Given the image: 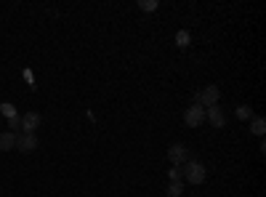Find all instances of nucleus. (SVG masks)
Segmentation results:
<instances>
[{"label": "nucleus", "instance_id": "nucleus-4", "mask_svg": "<svg viewBox=\"0 0 266 197\" xmlns=\"http://www.w3.org/2000/svg\"><path fill=\"white\" fill-rule=\"evenodd\" d=\"M168 160H170V165H184L186 160H189V149H186V144H173L168 149Z\"/></svg>", "mask_w": 266, "mask_h": 197}, {"label": "nucleus", "instance_id": "nucleus-10", "mask_svg": "<svg viewBox=\"0 0 266 197\" xmlns=\"http://www.w3.org/2000/svg\"><path fill=\"white\" fill-rule=\"evenodd\" d=\"M168 197H181L184 194V181H170V186L165 189Z\"/></svg>", "mask_w": 266, "mask_h": 197}, {"label": "nucleus", "instance_id": "nucleus-12", "mask_svg": "<svg viewBox=\"0 0 266 197\" xmlns=\"http://www.w3.org/2000/svg\"><path fill=\"white\" fill-rule=\"evenodd\" d=\"M168 176H170V181H184V165H170Z\"/></svg>", "mask_w": 266, "mask_h": 197}, {"label": "nucleus", "instance_id": "nucleus-7", "mask_svg": "<svg viewBox=\"0 0 266 197\" xmlns=\"http://www.w3.org/2000/svg\"><path fill=\"white\" fill-rule=\"evenodd\" d=\"M37 125H40V115H37V112H27V115H22V134H35Z\"/></svg>", "mask_w": 266, "mask_h": 197}, {"label": "nucleus", "instance_id": "nucleus-5", "mask_svg": "<svg viewBox=\"0 0 266 197\" xmlns=\"http://www.w3.org/2000/svg\"><path fill=\"white\" fill-rule=\"evenodd\" d=\"M16 149H19L22 155L35 152V149H37V136H35V134H19V139H16Z\"/></svg>", "mask_w": 266, "mask_h": 197}, {"label": "nucleus", "instance_id": "nucleus-8", "mask_svg": "<svg viewBox=\"0 0 266 197\" xmlns=\"http://www.w3.org/2000/svg\"><path fill=\"white\" fill-rule=\"evenodd\" d=\"M16 139H19V134L3 130V134H0V152H11V149H16Z\"/></svg>", "mask_w": 266, "mask_h": 197}, {"label": "nucleus", "instance_id": "nucleus-2", "mask_svg": "<svg viewBox=\"0 0 266 197\" xmlns=\"http://www.w3.org/2000/svg\"><path fill=\"white\" fill-rule=\"evenodd\" d=\"M184 123L189 125V128H200L205 123V109L200 107V104H192L186 112H184Z\"/></svg>", "mask_w": 266, "mask_h": 197}, {"label": "nucleus", "instance_id": "nucleus-16", "mask_svg": "<svg viewBox=\"0 0 266 197\" xmlns=\"http://www.w3.org/2000/svg\"><path fill=\"white\" fill-rule=\"evenodd\" d=\"M0 109H3V115L11 120V117H16V107L14 104H0Z\"/></svg>", "mask_w": 266, "mask_h": 197}, {"label": "nucleus", "instance_id": "nucleus-1", "mask_svg": "<svg viewBox=\"0 0 266 197\" xmlns=\"http://www.w3.org/2000/svg\"><path fill=\"white\" fill-rule=\"evenodd\" d=\"M184 179L189 181V184H203L205 179H208V168L200 163V160H186L184 163Z\"/></svg>", "mask_w": 266, "mask_h": 197}, {"label": "nucleus", "instance_id": "nucleus-3", "mask_svg": "<svg viewBox=\"0 0 266 197\" xmlns=\"http://www.w3.org/2000/svg\"><path fill=\"white\" fill-rule=\"evenodd\" d=\"M200 96V107H216L218 104V96H221V91H218V86H205L203 91L197 93Z\"/></svg>", "mask_w": 266, "mask_h": 197}, {"label": "nucleus", "instance_id": "nucleus-11", "mask_svg": "<svg viewBox=\"0 0 266 197\" xmlns=\"http://www.w3.org/2000/svg\"><path fill=\"white\" fill-rule=\"evenodd\" d=\"M234 115H237V120H253V109L248 104H240L234 109Z\"/></svg>", "mask_w": 266, "mask_h": 197}, {"label": "nucleus", "instance_id": "nucleus-6", "mask_svg": "<svg viewBox=\"0 0 266 197\" xmlns=\"http://www.w3.org/2000/svg\"><path fill=\"white\" fill-rule=\"evenodd\" d=\"M205 120H208V123H211L213 128H224L226 115H224V109L216 104V107H208V109H205Z\"/></svg>", "mask_w": 266, "mask_h": 197}, {"label": "nucleus", "instance_id": "nucleus-9", "mask_svg": "<svg viewBox=\"0 0 266 197\" xmlns=\"http://www.w3.org/2000/svg\"><path fill=\"white\" fill-rule=\"evenodd\" d=\"M250 134H255V136H263V134H266V120H263V117H253Z\"/></svg>", "mask_w": 266, "mask_h": 197}, {"label": "nucleus", "instance_id": "nucleus-15", "mask_svg": "<svg viewBox=\"0 0 266 197\" xmlns=\"http://www.w3.org/2000/svg\"><path fill=\"white\" fill-rule=\"evenodd\" d=\"M8 128H11V134H22V117H11L8 120Z\"/></svg>", "mask_w": 266, "mask_h": 197}, {"label": "nucleus", "instance_id": "nucleus-13", "mask_svg": "<svg viewBox=\"0 0 266 197\" xmlns=\"http://www.w3.org/2000/svg\"><path fill=\"white\" fill-rule=\"evenodd\" d=\"M189 40H192V37H189V32H186V30H178V32H176V45H181V48H186V45H189Z\"/></svg>", "mask_w": 266, "mask_h": 197}, {"label": "nucleus", "instance_id": "nucleus-14", "mask_svg": "<svg viewBox=\"0 0 266 197\" xmlns=\"http://www.w3.org/2000/svg\"><path fill=\"white\" fill-rule=\"evenodd\" d=\"M139 8L144 14H149V11H155V8H157V0H139Z\"/></svg>", "mask_w": 266, "mask_h": 197}]
</instances>
